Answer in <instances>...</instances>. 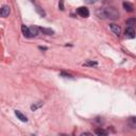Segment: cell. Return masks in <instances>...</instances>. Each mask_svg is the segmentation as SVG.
Masks as SVG:
<instances>
[{"label":"cell","mask_w":136,"mask_h":136,"mask_svg":"<svg viewBox=\"0 0 136 136\" xmlns=\"http://www.w3.org/2000/svg\"><path fill=\"white\" fill-rule=\"evenodd\" d=\"M15 115L17 116V118H18L20 121H22V122H27V121H28V118L26 117V115H24L20 111H17V110H16V111H15Z\"/></svg>","instance_id":"7"},{"label":"cell","mask_w":136,"mask_h":136,"mask_svg":"<svg viewBox=\"0 0 136 136\" xmlns=\"http://www.w3.org/2000/svg\"><path fill=\"white\" fill-rule=\"evenodd\" d=\"M31 2H33V3H35V0H31Z\"/></svg>","instance_id":"21"},{"label":"cell","mask_w":136,"mask_h":136,"mask_svg":"<svg viewBox=\"0 0 136 136\" xmlns=\"http://www.w3.org/2000/svg\"><path fill=\"white\" fill-rule=\"evenodd\" d=\"M98 63L97 62H94V61H89V62H86L84 64V66H97Z\"/></svg>","instance_id":"15"},{"label":"cell","mask_w":136,"mask_h":136,"mask_svg":"<svg viewBox=\"0 0 136 136\" xmlns=\"http://www.w3.org/2000/svg\"><path fill=\"white\" fill-rule=\"evenodd\" d=\"M96 134H98V135H107V132L104 131V130H102V129H97Z\"/></svg>","instance_id":"13"},{"label":"cell","mask_w":136,"mask_h":136,"mask_svg":"<svg viewBox=\"0 0 136 136\" xmlns=\"http://www.w3.org/2000/svg\"><path fill=\"white\" fill-rule=\"evenodd\" d=\"M96 15L101 19H112L116 20L119 17V13L114 8H100L96 11Z\"/></svg>","instance_id":"1"},{"label":"cell","mask_w":136,"mask_h":136,"mask_svg":"<svg viewBox=\"0 0 136 136\" xmlns=\"http://www.w3.org/2000/svg\"><path fill=\"white\" fill-rule=\"evenodd\" d=\"M35 10H36V12H37L41 16H43V17H45V16H46V12H45V11H44V10H43L39 5H35Z\"/></svg>","instance_id":"11"},{"label":"cell","mask_w":136,"mask_h":136,"mask_svg":"<svg viewBox=\"0 0 136 136\" xmlns=\"http://www.w3.org/2000/svg\"><path fill=\"white\" fill-rule=\"evenodd\" d=\"M77 13L81 16V17H84V18H86V17L89 16V11L86 7H80L77 9Z\"/></svg>","instance_id":"2"},{"label":"cell","mask_w":136,"mask_h":136,"mask_svg":"<svg viewBox=\"0 0 136 136\" xmlns=\"http://www.w3.org/2000/svg\"><path fill=\"white\" fill-rule=\"evenodd\" d=\"M123 9L127 11V12H133L134 11V7H133V4L132 3H130V2H123Z\"/></svg>","instance_id":"9"},{"label":"cell","mask_w":136,"mask_h":136,"mask_svg":"<svg viewBox=\"0 0 136 136\" xmlns=\"http://www.w3.org/2000/svg\"><path fill=\"white\" fill-rule=\"evenodd\" d=\"M81 135H82V136H83V135H92V133H88V132H85V133H82Z\"/></svg>","instance_id":"20"},{"label":"cell","mask_w":136,"mask_h":136,"mask_svg":"<svg viewBox=\"0 0 136 136\" xmlns=\"http://www.w3.org/2000/svg\"><path fill=\"white\" fill-rule=\"evenodd\" d=\"M59 8L61 11H64L65 8H64V0H60V3H59Z\"/></svg>","instance_id":"16"},{"label":"cell","mask_w":136,"mask_h":136,"mask_svg":"<svg viewBox=\"0 0 136 136\" xmlns=\"http://www.w3.org/2000/svg\"><path fill=\"white\" fill-rule=\"evenodd\" d=\"M38 28L35 27V26H32V27H29V35L28 37H34V36H36L37 34H38Z\"/></svg>","instance_id":"5"},{"label":"cell","mask_w":136,"mask_h":136,"mask_svg":"<svg viewBox=\"0 0 136 136\" xmlns=\"http://www.w3.org/2000/svg\"><path fill=\"white\" fill-rule=\"evenodd\" d=\"M43 102H38V103H35V104H32L31 105V110L32 111H36L38 107H41V106H43Z\"/></svg>","instance_id":"12"},{"label":"cell","mask_w":136,"mask_h":136,"mask_svg":"<svg viewBox=\"0 0 136 136\" xmlns=\"http://www.w3.org/2000/svg\"><path fill=\"white\" fill-rule=\"evenodd\" d=\"M110 29H111V31H112L114 34H116L117 36L120 35L121 29H120V27H119L118 25H116V24H111V25H110Z\"/></svg>","instance_id":"4"},{"label":"cell","mask_w":136,"mask_h":136,"mask_svg":"<svg viewBox=\"0 0 136 136\" xmlns=\"http://www.w3.org/2000/svg\"><path fill=\"white\" fill-rule=\"evenodd\" d=\"M129 126L132 129H135V127H136V118L135 117H131L129 119Z\"/></svg>","instance_id":"10"},{"label":"cell","mask_w":136,"mask_h":136,"mask_svg":"<svg viewBox=\"0 0 136 136\" xmlns=\"http://www.w3.org/2000/svg\"><path fill=\"white\" fill-rule=\"evenodd\" d=\"M38 48H39V49H41V50H47V49H48V48H47V47H42V46H39V47H38Z\"/></svg>","instance_id":"19"},{"label":"cell","mask_w":136,"mask_h":136,"mask_svg":"<svg viewBox=\"0 0 136 136\" xmlns=\"http://www.w3.org/2000/svg\"><path fill=\"white\" fill-rule=\"evenodd\" d=\"M84 1L86 3H88V4H94V3H96L98 1V0H84Z\"/></svg>","instance_id":"18"},{"label":"cell","mask_w":136,"mask_h":136,"mask_svg":"<svg viewBox=\"0 0 136 136\" xmlns=\"http://www.w3.org/2000/svg\"><path fill=\"white\" fill-rule=\"evenodd\" d=\"M61 76H62V77H64V78H70V79H72V76H71V75H69V73L61 72Z\"/></svg>","instance_id":"17"},{"label":"cell","mask_w":136,"mask_h":136,"mask_svg":"<svg viewBox=\"0 0 136 136\" xmlns=\"http://www.w3.org/2000/svg\"><path fill=\"white\" fill-rule=\"evenodd\" d=\"M135 21H136V19H135V18H130V19H128V20H127V25H128L129 27H133V26H134V24H135Z\"/></svg>","instance_id":"14"},{"label":"cell","mask_w":136,"mask_h":136,"mask_svg":"<svg viewBox=\"0 0 136 136\" xmlns=\"http://www.w3.org/2000/svg\"><path fill=\"white\" fill-rule=\"evenodd\" d=\"M11 13V8L9 5H3L1 9H0V17H8L9 14Z\"/></svg>","instance_id":"3"},{"label":"cell","mask_w":136,"mask_h":136,"mask_svg":"<svg viewBox=\"0 0 136 136\" xmlns=\"http://www.w3.org/2000/svg\"><path fill=\"white\" fill-rule=\"evenodd\" d=\"M124 34H126V37H128V38H134L135 37V31H134L133 27H128Z\"/></svg>","instance_id":"6"},{"label":"cell","mask_w":136,"mask_h":136,"mask_svg":"<svg viewBox=\"0 0 136 136\" xmlns=\"http://www.w3.org/2000/svg\"><path fill=\"white\" fill-rule=\"evenodd\" d=\"M38 30L43 32L44 34H46V35H52V34H54V30L50 28H38Z\"/></svg>","instance_id":"8"}]
</instances>
